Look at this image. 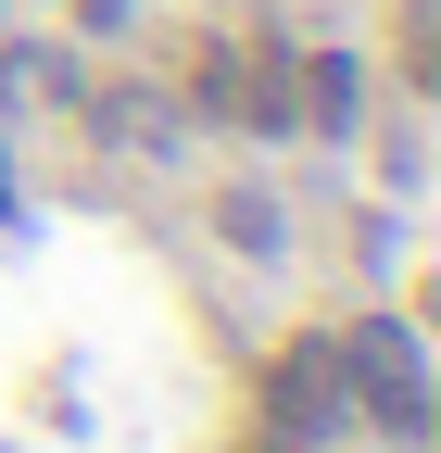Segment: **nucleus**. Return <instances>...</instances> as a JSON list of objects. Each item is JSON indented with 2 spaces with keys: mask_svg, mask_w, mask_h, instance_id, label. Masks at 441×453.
<instances>
[{
  "mask_svg": "<svg viewBox=\"0 0 441 453\" xmlns=\"http://www.w3.org/2000/svg\"><path fill=\"white\" fill-rule=\"evenodd\" d=\"M328 365H341V403L378 428V441H429V340L404 315H366L328 340Z\"/></svg>",
  "mask_w": 441,
  "mask_h": 453,
  "instance_id": "nucleus-1",
  "label": "nucleus"
},
{
  "mask_svg": "<svg viewBox=\"0 0 441 453\" xmlns=\"http://www.w3.org/2000/svg\"><path fill=\"white\" fill-rule=\"evenodd\" d=\"M353 403H341V365H328V340H290L278 378H265V428H290V441H328Z\"/></svg>",
  "mask_w": 441,
  "mask_h": 453,
  "instance_id": "nucleus-2",
  "label": "nucleus"
},
{
  "mask_svg": "<svg viewBox=\"0 0 441 453\" xmlns=\"http://www.w3.org/2000/svg\"><path fill=\"white\" fill-rule=\"evenodd\" d=\"M214 226H228L252 265H265V252H290V240H278V202H265V189H228V202H214Z\"/></svg>",
  "mask_w": 441,
  "mask_h": 453,
  "instance_id": "nucleus-3",
  "label": "nucleus"
},
{
  "mask_svg": "<svg viewBox=\"0 0 441 453\" xmlns=\"http://www.w3.org/2000/svg\"><path fill=\"white\" fill-rule=\"evenodd\" d=\"M240 453H315V441H290V428H252V441H240Z\"/></svg>",
  "mask_w": 441,
  "mask_h": 453,
  "instance_id": "nucleus-4",
  "label": "nucleus"
}]
</instances>
